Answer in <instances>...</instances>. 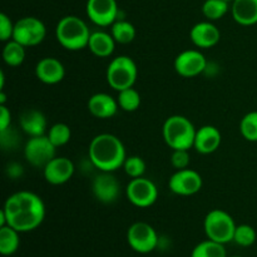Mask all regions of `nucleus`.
Wrapping results in <instances>:
<instances>
[{"label": "nucleus", "mask_w": 257, "mask_h": 257, "mask_svg": "<svg viewBox=\"0 0 257 257\" xmlns=\"http://www.w3.org/2000/svg\"><path fill=\"white\" fill-rule=\"evenodd\" d=\"M7 225L19 232H29L43 223L45 205L42 198L30 191H19L7 198L2 208Z\"/></svg>", "instance_id": "nucleus-1"}, {"label": "nucleus", "mask_w": 257, "mask_h": 257, "mask_svg": "<svg viewBox=\"0 0 257 257\" xmlns=\"http://www.w3.org/2000/svg\"><path fill=\"white\" fill-rule=\"evenodd\" d=\"M92 165L100 172H114L123 167L127 155L122 141L110 133L95 136L88 148Z\"/></svg>", "instance_id": "nucleus-2"}, {"label": "nucleus", "mask_w": 257, "mask_h": 257, "mask_svg": "<svg viewBox=\"0 0 257 257\" xmlns=\"http://www.w3.org/2000/svg\"><path fill=\"white\" fill-rule=\"evenodd\" d=\"M92 33L84 20L75 15H67L58 22L55 38L58 43L67 50L77 52L88 47Z\"/></svg>", "instance_id": "nucleus-3"}, {"label": "nucleus", "mask_w": 257, "mask_h": 257, "mask_svg": "<svg viewBox=\"0 0 257 257\" xmlns=\"http://www.w3.org/2000/svg\"><path fill=\"white\" fill-rule=\"evenodd\" d=\"M197 130L185 115H171L163 124L165 142L171 150H190L193 147Z\"/></svg>", "instance_id": "nucleus-4"}, {"label": "nucleus", "mask_w": 257, "mask_h": 257, "mask_svg": "<svg viewBox=\"0 0 257 257\" xmlns=\"http://www.w3.org/2000/svg\"><path fill=\"white\" fill-rule=\"evenodd\" d=\"M137 65H136L135 60L127 55H119V57L113 58L108 64L107 73H105L108 84L118 92L133 87L137 80Z\"/></svg>", "instance_id": "nucleus-5"}, {"label": "nucleus", "mask_w": 257, "mask_h": 257, "mask_svg": "<svg viewBox=\"0 0 257 257\" xmlns=\"http://www.w3.org/2000/svg\"><path fill=\"white\" fill-rule=\"evenodd\" d=\"M203 227H205L206 236L210 240L223 243V245L233 241L236 223L232 216L226 211L218 210V208L210 211L205 217Z\"/></svg>", "instance_id": "nucleus-6"}, {"label": "nucleus", "mask_w": 257, "mask_h": 257, "mask_svg": "<svg viewBox=\"0 0 257 257\" xmlns=\"http://www.w3.org/2000/svg\"><path fill=\"white\" fill-rule=\"evenodd\" d=\"M47 28L44 23L35 17H24L14 25L13 39L25 48L35 47L45 39Z\"/></svg>", "instance_id": "nucleus-7"}, {"label": "nucleus", "mask_w": 257, "mask_h": 257, "mask_svg": "<svg viewBox=\"0 0 257 257\" xmlns=\"http://www.w3.org/2000/svg\"><path fill=\"white\" fill-rule=\"evenodd\" d=\"M127 242L138 253H150L157 247L158 235L147 222H135L127 231Z\"/></svg>", "instance_id": "nucleus-8"}, {"label": "nucleus", "mask_w": 257, "mask_h": 257, "mask_svg": "<svg viewBox=\"0 0 257 257\" xmlns=\"http://www.w3.org/2000/svg\"><path fill=\"white\" fill-rule=\"evenodd\" d=\"M57 147L50 142L48 136L30 137L24 147V156L28 162L38 168H44L55 156Z\"/></svg>", "instance_id": "nucleus-9"}, {"label": "nucleus", "mask_w": 257, "mask_h": 257, "mask_svg": "<svg viewBox=\"0 0 257 257\" xmlns=\"http://www.w3.org/2000/svg\"><path fill=\"white\" fill-rule=\"evenodd\" d=\"M125 196L136 207L147 208L157 201L158 188L148 178H132L125 188Z\"/></svg>", "instance_id": "nucleus-10"}, {"label": "nucleus", "mask_w": 257, "mask_h": 257, "mask_svg": "<svg viewBox=\"0 0 257 257\" xmlns=\"http://www.w3.org/2000/svg\"><path fill=\"white\" fill-rule=\"evenodd\" d=\"M203 181L197 171L191 168L177 170L168 181V187L175 195L192 196L202 188Z\"/></svg>", "instance_id": "nucleus-11"}, {"label": "nucleus", "mask_w": 257, "mask_h": 257, "mask_svg": "<svg viewBox=\"0 0 257 257\" xmlns=\"http://www.w3.org/2000/svg\"><path fill=\"white\" fill-rule=\"evenodd\" d=\"M207 60L205 55L196 49H188L180 53L175 59V69L181 77L193 78L205 72Z\"/></svg>", "instance_id": "nucleus-12"}, {"label": "nucleus", "mask_w": 257, "mask_h": 257, "mask_svg": "<svg viewBox=\"0 0 257 257\" xmlns=\"http://www.w3.org/2000/svg\"><path fill=\"white\" fill-rule=\"evenodd\" d=\"M87 15L98 27H109L117 22L118 5L115 0H88Z\"/></svg>", "instance_id": "nucleus-13"}, {"label": "nucleus", "mask_w": 257, "mask_h": 257, "mask_svg": "<svg viewBox=\"0 0 257 257\" xmlns=\"http://www.w3.org/2000/svg\"><path fill=\"white\" fill-rule=\"evenodd\" d=\"M92 192L102 203H113L118 200L120 185L112 172H100L93 180Z\"/></svg>", "instance_id": "nucleus-14"}, {"label": "nucleus", "mask_w": 257, "mask_h": 257, "mask_svg": "<svg viewBox=\"0 0 257 257\" xmlns=\"http://www.w3.org/2000/svg\"><path fill=\"white\" fill-rule=\"evenodd\" d=\"M74 171V163L67 157H54L43 168L45 181L54 186L67 183L73 177Z\"/></svg>", "instance_id": "nucleus-15"}, {"label": "nucleus", "mask_w": 257, "mask_h": 257, "mask_svg": "<svg viewBox=\"0 0 257 257\" xmlns=\"http://www.w3.org/2000/svg\"><path fill=\"white\" fill-rule=\"evenodd\" d=\"M35 75L44 84H57L64 79L65 68L63 63L57 58L47 57L37 63Z\"/></svg>", "instance_id": "nucleus-16"}, {"label": "nucleus", "mask_w": 257, "mask_h": 257, "mask_svg": "<svg viewBox=\"0 0 257 257\" xmlns=\"http://www.w3.org/2000/svg\"><path fill=\"white\" fill-rule=\"evenodd\" d=\"M190 38L196 47L208 49L220 42L221 33L212 22H201L193 25L190 32Z\"/></svg>", "instance_id": "nucleus-17"}, {"label": "nucleus", "mask_w": 257, "mask_h": 257, "mask_svg": "<svg viewBox=\"0 0 257 257\" xmlns=\"http://www.w3.org/2000/svg\"><path fill=\"white\" fill-rule=\"evenodd\" d=\"M222 141L221 132L213 125H203L197 130L193 147L201 155H210L218 150Z\"/></svg>", "instance_id": "nucleus-18"}, {"label": "nucleus", "mask_w": 257, "mask_h": 257, "mask_svg": "<svg viewBox=\"0 0 257 257\" xmlns=\"http://www.w3.org/2000/svg\"><path fill=\"white\" fill-rule=\"evenodd\" d=\"M118 102L107 93H95L88 100V110L95 118L107 119L117 113Z\"/></svg>", "instance_id": "nucleus-19"}, {"label": "nucleus", "mask_w": 257, "mask_h": 257, "mask_svg": "<svg viewBox=\"0 0 257 257\" xmlns=\"http://www.w3.org/2000/svg\"><path fill=\"white\" fill-rule=\"evenodd\" d=\"M20 127L29 137L43 136L47 131V118L38 109H25L19 118Z\"/></svg>", "instance_id": "nucleus-20"}, {"label": "nucleus", "mask_w": 257, "mask_h": 257, "mask_svg": "<svg viewBox=\"0 0 257 257\" xmlns=\"http://www.w3.org/2000/svg\"><path fill=\"white\" fill-rule=\"evenodd\" d=\"M232 18L243 27L257 24V0H233Z\"/></svg>", "instance_id": "nucleus-21"}, {"label": "nucleus", "mask_w": 257, "mask_h": 257, "mask_svg": "<svg viewBox=\"0 0 257 257\" xmlns=\"http://www.w3.org/2000/svg\"><path fill=\"white\" fill-rule=\"evenodd\" d=\"M115 40L112 34L105 32H93L90 34L89 42H88V49L98 58H107L110 57L114 52Z\"/></svg>", "instance_id": "nucleus-22"}, {"label": "nucleus", "mask_w": 257, "mask_h": 257, "mask_svg": "<svg viewBox=\"0 0 257 257\" xmlns=\"http://www.w3.org/2000/svg\"><path fill=\"white\" fill-rule=\"evenodd\" d=\"M19 231L10 226L0 227V253L3 256H12L19 248Z\"/></svg>", "instance_id": "nucleus-23"}, {"label": "nucleus", "mask_w": 257, "mask_h": 257, "mask_svg": "<svg viewBox=\"0 0 257 257\" xmlns=\"http://www.w3.org/2000/svg\"><path fill=\"white\" fill-rule=\"evenodd\" d=\"M3 60L9 67H19L25 60V47L17 40H9L3 49Z\"/></svg>", "instance_id": "nucleus-24"}, {"label": "nucleus", "mask_w": 257, "mask_h": 257, "mask_svg": "<svg viewBox=\"0 0 257 257\" xmlns=\"http://www.w3.org/2000/svg\"><path fill=\"white\" fill-rule=\"evenodd\" d=\"M191 257H227V253L223 243L207 238L195 246Z\"/></svg>", "instance_id": "nucleus-25"}, {"label": "nucleus", "mask_w": 257, "mask_h": 257, "mask_svg": "<svg viewBox=\"0 0 257 257\" xmlns=\"http://www.w3.org/2000/svg\"><path fill=\"white\" fill-rule=\"evenodd\" d=\"M110 34L119 44H130L136 38V28L127 20H117L112 24Z\"/></svg>", "instance_id": "nucleus-26"}, {"label": "nucleus", "mask_w": 257, "mask_h": 257, "mask_svg": "<svg viewBox=\"0 0 257 257\" xmlns=\"http://www.w3.org/2000/svg\"><path fill=\"white\" fill-rule=\"evenodd\" d=\"M117 102L120 109L125 112H135L141 105V94L133 87L127 88L118 92Z\"/></svg>", "instance_id": "nucleus-27"}, {"label": "nucleus", "mask_w": 257, "mask_h": 257, "mask_svg": "<svg viewBox=\"0 0 257 257\" xmlns=\"http://www.w3.org/2000/svg\"><path fill=\"white\" fill-rule=\"evenodd\" d=\"M228 12V2L226 0H206L202 5V13L210 22L221 19Z\"/></svg>", "instance_id": "nucleus-28"}, {"label": "nucleus", "mask_w": 257, "mask_h": 257, "mask_svg": "<svg viewBox=\"0 0 257 257\" xmlns=\"http://www.w3.org/2000/svg\"><path fill=\"white\" fill-rule=\"evenodd\" d=\"M47 136L50 142L58 148L69 142L70 137H72V131H70L69 125L65 124V123H55L50 127Z\"/></svg>", "instance_id": "nucleus-29"}, {"label": "nucleus", "mask_w": 257, "mask_h": 257, "mask_svg": "<svg viewBox=\"0 0 257 257\" xmlns=\"http://www.w3.org/2000/svg\"><path fill=\"white\" fill-rule=\"evenodd\" d=\"M240 132L248 142H257V110L243 115L240 122Z\"/></svg>", "instance_id": "nucleus-30"}, {"label": "nucleus", "mask_w": 257, "mask_h": 257, "mask_svg": "<svg viewBox=\"0 0 257 257\" xmlns=\"http://www.w3.org/2000/svg\"><path fill=\"white\" fill-rule=\"evenodd\" d=\"M257 238L256 231L250 225H238L236 226L235 235H233V242L237 243L242 247H250L255 243Z\"/></svg>", "instance_id": "nucleus-31"}, {"label": "nucleus", "mask_w": 257, "mask_h": 257, "mask_svg": "<svg viewBox=\"0 0 257 257\" xmlns=\"http://www.w3.org/2000/svg\"><path fill=\"white\" fill-rule=\"evenodd\" d=\"M123 170L131 178L143 177L146 172V162L140 156H131L125 158L123 163Z\"/></svg>", "instance_id": "nucleus-32"}, {"label": "nucleus", "mask_w": 257, "mask_h": 257, "mask_svg": "<svg viewBox=\"0 0 257 257\" xmlns=\"http://www.w3.org/2000/svg\"><path fill=\"white\" fill-rule=\"evenodd\" d=\"M171 163L176 170H185L190 166V153L188 150H172Z\"/></svg>", "instance_id": "nucleus-33"}, {"label": "nucleus", "mask_w": 257, "mask_h": 257, "mask_svg": "<svg viewBox=\"0 0 257 257\" xmlns=\"http://www.w3.org/2000/svg\"><path fill=\"white\" fill-rule=\"evenodd\" d=\"M14 25L15 23H13L5 13L0 14V39L2 42H9L13 39Z\"/></svg>", "instance_id": "nucleus-34"}, {"label": "nucleus", "mask_w": 257, "mask_h": 257, "mask_svg": "<svg viewBox=\"0 0 257 257\" xmlns=\"http://www.w3.org/2000/svg\"><path fill=\"white\" fill-rule=\"evenodd\" d=\"M12 122V114L5 104H0V132L9 130Z\"/></svg>", "instance_id": "nucleus-35"}, {"label": "nucleus", "mask_w": 257, "mask_h": 257, "mask_svg": "<svg viewBox=\"0 0 257 257\" xmlns=\"http://www.w3.org/2000/svg\"><path fill=\"white\" fill-rule=\"evenodd\" d=\"M226 2H233V0H226Z\"/></svg>", "instance_id": "nucleus-36"}, {"label": "nucleus", "mask_w": 257, "mask_h": 257, "mask_svg": "<svg viewBox=\"0 0 257 257\" xmlns=\"http://www.w3.org/2000/svg\"><path fill=\"white\" fill-rule=\"evenodd\" d=\"M231 257H241V256H231Z\"/></svg>", "instance_id": "nucleus-37"}]
</instances>
